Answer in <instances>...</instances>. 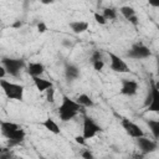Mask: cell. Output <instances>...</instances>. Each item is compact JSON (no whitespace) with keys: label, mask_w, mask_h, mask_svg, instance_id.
<instances>
[{"label":"cell","mask_w":159,"mask_h":159,"mask_svg":"<svg viewBox=\"0 0 159 159\" xmlns=\"http://www.w3.org/2000/svg\"><path fill=\"white\" fill-rule=\"evenodd\" d=\"M148 2L153 7H159V0H148Z\"/></svg>","instance_id":"cell-28"},{"label":"cell","mask_w":159,"mask_h":159,"mask_svg":"<svg viewBox=\"0 0 159 159\" xmlns=\"http://www.w3.org/2000/svg\"><path fill=\"white\" fill-rule=\"evenodd\" d=\"M94 20H96V22L97 24H99V25H106V22H107V19L103 16V14H98V12H94Z\"/></svg>","instance_id":"cell-22"},{"label":"cell","mask_w":159,"mask_h":159,"mask_svg":"<svg viewBox=\"0 0 159 159\" xmlns=\"http://www.w3.org/2000/svg\"><path fill=\"white\" fill-rule=\"evenodd\" d=\"M98 132H102V127L96 123V120L88 116L83 117V137L86 139L93 138Z\"/></svg>","instance_id":"cell-5"},{"label":"cell","mask_w":159,"mask_h":159,"mask_svg":"<svg viewBox=\"0 0 159 159\" xmlns=\"http://www.w3.org/2000/svg\"><path fill=\"white\" fill-rule=\"evenodd\" d=\"M70 27L75 34H82L88 29V22L87 21H81V20L72 21V22H70Z\"/></svg>","instance_id":"cell-15"},{"label":"cell","mask_w":159,"mask_h":159,"mask_svg":"<svg viewBox=\"0 0 159 159\" xmlns=\"http://www.w3.org/2000/svg\"><path fill=\"white\" fill-rule=\"evenodd\" d=\"M147 125L149 127L153 137L159 139V119H147Z\"/></svg>","instance_id":"cell-17"},{"label":"cell","mask_w":159,"mask_h":159,"mask_svg":"<svg viewBox=\"0 0 159 159\" xmlns=\"http://www.w3.org/2000/svg\"><path fill=\"white\" fill-rule=\"evenodd\" d=\"M46 30H47V26H46V24L45 22H39L37 24V31L40 32V34H43V32H46Z\"/></svg>","instance_id":"cell-25"},{"label":"cell","mask_w":159,"mask_h":159,"mask_svg":"<svg viewBox=\"0 0 159 159\" xmlns=\"http://www.w3.org/2000/svg\"><path fill=\"white\" fill-rule=\"evenodd\" d=\"M103 16L107 19V20H114L117 17V11L112 7H106L103 10Z\"/></svg>","instance_id":"cell-20"},{"label":"cell","mask_w":159,"mask_h":159,"mask_svg":"<svg viewBox=\"0 0 159 159\" xmlns=\"http://www.w3.org/2000/svg\"><path fill=\"white\" fill-rule=\"evenodd\" d=\"M144 104L147 106L148 112H158L159 113V87H157V84L153 81L150 83V89L148 92Z\"/></svg>","instance_id":"cell-3"},{"label":"cell","mask_w":159,"mask_h":159,"mask_svg":"<svg viewBox=\"0 0 159 159\" xmlns=\"http://www.w3.org/2000/svg\"><path fill=\"white\" fill-rule=\"evenodd\" d=\"M137 144H138V147H139V149H140V152H142L143 154L153 153V152L158 148V145H157V143H155L154 140L148 139V138H145L144 135L137 138Z\"/></svg>","instance_id":"cell-9"},{"label":"cell","mask_w":159,"mask_h":159,"mask_svg":"<svg viewBox=\"0 0 159 159\" xmlns=\"http://www.w3.org/2000/svg\"><path fill=\"white\" fill-rule=\"evenodd\" d=\"M41 125H43L47 130H50V132L53 133V134H60V133H61V129H60L58 124H57L51 117H47L43 122H41Z\"/></svg>","instance_id":"cell-13"},{"label":"cell","mask_w":159,"mask_h":159,"mask_svg":"<svg viewBox=\"0 0 159 159\" xmlns=\"http://www.w3.org/2000/svg\"><path fill=\"white\" fill-rule=\"evenodd\" d=\"M19 128H20V125L16 124V123L5 122V120L1 122V133H2L4 137H6L7 134H10L11 132H14V130H16V129H19Z\"/></svg>","instance_id":"cell-16"},{"label":"cell","mask_w":159,"mask_h":159,"mask_svg":"<svg viewBox=\"0 0 159 159\" xmlns=\"http://www.w3.org/2000/svg\"><path fill=\"white\" fill-rule=\"evenodd\" d=\"M81 155H82L83 158H86V159H92V158H93V154H92L89 150H84Z\"/></svg>","instance_id":"cell-27"},{"label":"cell","mask_w":159,"mask_h":159,"mask_svg":"<svg viewBox=\"0 0 159 159\" xmlns=\"http://www.w3.org/2000/svg\"><path fill=\"white\" fill-rule=\"evenodd\" d=\"M21 25H22V22H21L20 20H17V21H15V22L12 24V27H14V29H20Z\"/></svg>","instance_id":"cell-31"},{"label":"cell","mask_w":159,"mask_h":159,"mask_svg":"<svg viewBox=\"0 0 159 159\" xmlns=\"http://www.w3.org/2000/svg\"><path fill=\"white\" fill-rule=\"evenodd\" d=\"M32 80H34V83H35L36 88H37L40 92H43V91H46V89L53 87V83H52L51 81L43 80V78H41V77H32Z\"/></svg>","instance_id":"cell-14"},{"label":"cell","mask_w":159,"mask_h":159,"mask_svg":"<svg viewBox=\"0 0 159 159\" xmlns=\"http://www.w3.org/2000/svg\"><path fill=\"white\" fill-rule=\"evenodd\" d=\"M157 75L159 76V57H157Z\"/></svg>","instance_id":"cell-33"},{"label":"cell","mask_w":159,"mask_h":159,"mask_svg":"<svg viewBox=\"0 0 159 159\" xmlns=\"http://www.w3.org/2000/svg\"><path fill=\"white\" fill-rule=\"evenodd\" d=\"M122 87H120V93L124 96H134L138 91V83L133 80H127L123 78L120 81Z\"/></svg>","instance_id":"cell-10"},{"label":"cell","mask_w":159,"mask_h":159,"mask_svg":"<svg viewBox=\"0 0 159 159\" xmlns=\"http://www.w3.org/2000/svg\"><path fill=\"white\" fill-rule=\"evenodd\" d=\"M75 140H76V143L81 144V145H84L86 144V138L83 137V134L82 135H76L75 137Z\"/></svg>","instance_id":"cell-26"},{"label":"cell","mask_w":159,"mask_h":159,"mask_svg":"<svg viewBox=\"0 0 159 159\" xmlns=\"http://www.w3.org/2000/svg\"><path fill=\"white\" fill-rule=\"evenodd\" d=\"M119 11H120V14L128 20L129 17H132V16H134L135 15V10L132 7V6H122L120 9H119Z\"/></svg>","instance_id":"cell-19"},{"label":"cell","mask_w":159,"mask_h":159,"mask_svg":"<svg viewBox=\"0 0 159 159\" xmlns=\"http://www.w3.org/2000/svg\"><path fill=\"white\" fill-rule=\"evenodd\" d=\"M128 21H129V22H132L133 25H138V19H137V16H135V15H134V16H132V17H129V19H128Z\"/></svg>","instance_id":"cell-29"},{"label":"cell","mask_w":159,"mask_h":159,"mask_svg":"<svg viewBox=\"0 0 159 159\" xmlns=\"http://www.w3.org/2000/svg\"><path fill=\"white\" fill-rule=\"evenodd\" d=\"M1 65L6 68V71L10 76L17 77L20 75V71L25 66V61L21 58H2Z\"/></svg>","instance_id":"cell-4"},{"label":"cell","mask_w":159,"mask_h":159,"mask_svg":"<svg viewBox=\"0 0 159 159\" xmlns=\"http://www.w3.org/2000/svg\"><path fill=\"white\" fill-rule=\"evenodd\" d=\"M0 86L5 93V96L10 99L22 101L24 98V86L19 83H12L10 81H6L4 78L0 80Z\"/></svg>","instance_id":"cell-2"},{"label":"cell","mask_w":159,"mask_h":159,"mask_svg":"<svg viewBox=\"0 0 159 159\" xmlns=\"http://www.w3.org/2000/svg\"><path fill=\"white\" fill-rule=\"evenodd\" d=\"M82 107H93L94 106V103H93V101H92V98L88 96V94H84V93H82V94H80L78 97H77V99H76Z\"/></svg>","instance_id":"cell-18"},{"label":"cell","mask_w":159,"mask_h":159,"mask_svg":"<svg viewBox=\"0 0 159 159\" xmlns=\"http://www.w3.org/2000/svg\"><path fill=\"white\" fill-rule=\"evenodd\" d=\"M65 76L68 81H73L76 78L80 77V70L77 66L72 65V63H67L65 67Z\"/></svg>","instance_id":"cell-12"},{"label":"cell","mask_w":159,"mask_h":159,"mask_svg":"<svg viewBox=\"0 0 159 159\" xmlns=\"http://www.w3.org/2000/svg\"><path fill=\"white\" fill-rule=\"evenodd\" d=\"M108 55H109V58H111V70H113L114 72H119V73L129 72V67L124 62V60H122L119 56H117L113 52H109Z\"/></svg>","instance_id":"cell-8"},{"label":"cell","mask_w":159,"mask_h":159,"mask_svg":"<svg viewBox=\"0 0 159 159\" xmlns=\"http://www.w3.org/2000/svg\"><path fill=\"white\" fill-rule=\"evenodd\" d=\"M46 99L50 103H53L55 102V88L53 87L46 89Z\"/></svg>","instance_id":"cell-21"},{"label":"cell","mask_w":159,"mask_h":159,"mask_svg":"<svg viewBox=\"0 0 159 159\" xmlns=\"http://www.w3.org/2000/svg\"><path fill=\"white\" fill-rule=\"evenodd\" d=\"M158 32H159V26H158Z\"/></svg>","instance_id":"cell-34"},{"label":"cell","mask_w":159,"mask_h":159,"mask_svg":"<svg viewBox=\"0 0 159 159\" xmlns=\"http://www.w3.org/2000/svg\"><path fill=\"white\" fill-rule=\"evenodd\" d=\"M92 63H93V68H94L96 71H102L103 67H104L103 60H98V61H94V62H92Z\"/></svg>","instance_id":"cell-24"},{"label":"cell","mask_w":159,"mask_h":159,"mask_svg":"<svg viewBox=\"0 0 159 159\" xmlns=\"http://www.w3.org/2000/svg\"><path fill=\"white\" fill-rule=\"evenodd\" d=\"M43 5H48V4H52L53 2V0H40Z\"/></svg>","instance_id":"cell-32"},{"label":"cell","mask_w":159,"mask_h":159,"mask_svg":"<svg viewBox=\"0 0 159 159\" xmlns=\"http://www.w3.org/2000/svg\"><path fill=\"white\" fill-rule=\"evenodd\" d=\"M6 72H7V71H6V68H5L4 66H1V67H0V80H1V78H4V76H5V73H6Z\"/></svg>","instance_id":"cell-30"},{"label":"cell","mask_w":159,"mask_h":159,"mask_svg":"<svg viewBox=\"0 0 159 159\" xmlns=\"http://www.w3.org/2000/svg\"><path fill=\"white\" fill-rule=\"evenodd\" d=\"M98 60H102V53H101V51L96 50L91 55V62H94V61H98Z\"/></svg>","instance_id":"cell-23"},{"label":"cell","mask_w":159,"mask_h":159,"mask_svg":"<svg viewBox=\"0 0 159 159\" xmlns=\"http://www.w3.org/2000/svg\"><path fill=\"white\" fill-rule=\"evenodd\" d=\"M81 109H82V106L77 101H73L67 96H63L62 97V103L58 107L60 119L62 122H68L72 118H75Z\"/></svg>","instance_id":"cell-1"},{"label":"cell","mask_w":159,"mask_h":159,"mask_svg":"<svg viewBox=\"0 0 159 159\" xmlns=\"http://www.w3.org/2000/svg\"><path fill=\"white\" fill-rule=\"evenodd\" d=\"M127 56L129 58H134V60H143V58L150 57L152 56V52H150V50L145 45H143V43H135L127 52Z\"/></svg>","instance_id":"cell-6"},{"label":"cell","mask_w":159,"mask_h":159,"mask_svg":"<svg viewBox=\"0 0 159 159\" xmlns=\"http://www.w3.org/2000/svg\"><path fill=\"white\" fill-rule=\"evenodd\" d=\"M122 127L124 128V130L127 132V134L130 135L132 138H135L137 139V138L144 135V132L142 130V128L138 124H135L134 122H132V120H129L127 118L122 119Z\"/></svg>","instance_id":"cell-7"},{"label":"cell","mask_w":159,"mask_h":159,"mask_svg":"<svg viewBox=\"0 0 159 159\" xmlns=\"http://www.w3.org/2000/svg\"><path fill=\"white\" fill-rule=\"evenodd\" d=\"M27 72L32 77H40L45 72V66L41 62H30L27 65Z\"/></svg>","instance_id":"cell-11"}]
</instances>
